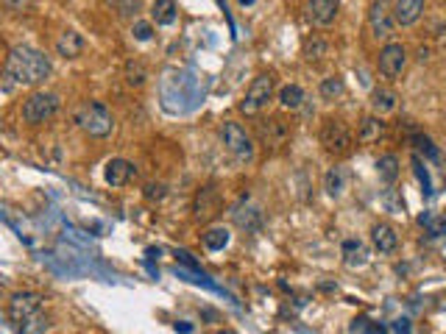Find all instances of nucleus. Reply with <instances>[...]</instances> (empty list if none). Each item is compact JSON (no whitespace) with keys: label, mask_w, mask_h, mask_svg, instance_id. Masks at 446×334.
<instances>
[{"label":"nucleus","mask_w":446,"mask_h":334,"mask_svg":"<svg viewBox=\"0 0 446 334\" xmlns=\"http://www.w3.org/2000/svg\"><path fill=\"white\" fill-rule=\"evenodd\" d=\"M51 59L42 53V51H36V48H25V45H20V48H12L9 51V56H6V75L9 78H14L20 87L25 84V87H36V84H42V81H48V75H51Z\"/></svg>","instance_id":"obj_1"},{"label":"nucleus","mask_w":446,"mask_h":334,"mask_svg":"<svg viewBox=\"0 0 446 334\" xmlns=\"http://www.w3.org/2000/svg\"><path fill=\"white\" fill-rule=\"evenodd\" d=\"M404 70H408V51L401 42H388L380 51V73L385 78H399Z\"/></svg>","instance_id":"obj_8"},{"label":"nucleus","mask_w":446,"mask_h":334,"mask_svg":"<svg viewBox=\"0 0 446 334\" xmlns=\"http://www.w3.org/2000/svg\"><path fill=\"white\" fill-rule=\"evenodd\" d=\"M75 123L81 131H87L90 137H109L112 129H114V120H112V112L103 101H87L75 109Z\"/></svg>","instance_id":"obj_2"},{"label":"nucleus","mask_w":446,"mask_h":334,"mask_svg":"<svg viewBox=\"0 0 446 334\" xmlns=\"http://www.w3.org/2000/svg\"><path fill=\"white\" fill-rule=\"evenodd\" d=\"M413 173H416V179H419V184H421V192L427 195V198H432V179H430V170L424 167V162H421V156H416L413 159Z\"/></svg>","instance_id":"obj_30"},{"label":"nucleus","mask_w":446,"mask_h":334,"mask_svg":"<svg viewBox=\"0 0 446 334\" xmlns=\"http://www.w3.org/2000/svg\"><path fill=\"white\" fill-rule=\"evenodd\" d=\"M143 195H145V201L159 203V201H165V198H168V187L162 184V181H148V184L143 187Z\"/></svg>","instance_id":"obj_33"},{"label":"nucleus","mask_w":446,"mask_h":334,"mask_svg":"<svg viewBox=\"0 0 446 334\" xmlns=\"http://www.w3.org/2000/svg\"><path fill=\"white\" fill-rule=\"evenodd\" d=\"M229 215L240 229H246V231H260L262 229V209L257 203H251L249 195H240V201L232 206Z\"/></svg>","instance_id":"obj_9"},{"label":"nucleus","mask_w":446,"mask_h":334,"mask_svg":"<svg viewBox=\"0 0 446 334\" xmlns=\"http://www.w3.org/2000/svg\"><path fill=\"white\" fill-rule=\"evenodd\" d=\"M396 101H399V95H396L393 90H388V87L371 90V109H374L380 117L388 114V112H393V109H396Z\"/></svg>","instance_id":"obj_22"},{"label":"nucleus","mask_w":446,"mask_h":334,"mask_svg":"<svg viewBox=\"0 0 446 334\" xmlns=\"http://www.w3.org/2000/svg\"><path fill=\"white\" fill-rule=\"evenodd\" d=\"M427 0H396V9H393V20L399 25H413L419 23V17L424 14Z\"/></svg>","instance_id":"obj_18"},{"label":"nucleus","mask_w":446,"mask_h":334,"mask_svg":"<svg viewBox=\"0 0 446 334\" xmlns=\"http://www.w3.org/2000/svg\"><path fill=\"white\" fill-rule=\"evenodd\" d=\"M343 90H346V84H343V78H340V75H330V78H323V81H321V87H318L321 98H327V101L340 98V95H343Z\"/></svg>","instance_id":"obj_28"},{"label":"nucleus","mask_w":446,"mask_h":334,"mask_svg":"<svg viewBox=\"0 0 446 334\" xmlns=\"http://www.w3.org/2000/svg\"><path fill=\"white\" fill-rule=\"evenodd\" d=\"M419 223L427 226L430 237H441V234H446V218H443V215L435 218L432 212H424V215H419Z\"/></svg>","instance_id":"obj_31"},{"label":"nucleus","mask_w":446,"mask_h":334,"mask_svg":"<svg viewBox=\"0 0 446 334\" xmlns=\"http://www.w3.org/2000/svg\"><path fill=\"white\" fill-rule=\"evenodd\" d=\"M123 78H126V84L129 87H143V84L148 81V70H145V64L143 62H126V67H123Z\"/></svg>","instance_id":"obj_26"},{"label":"nucleus","mask_w":446,"mask_h":334,"mask_svg":"<svg viewBox=\"0 0 446 334\" xmlns=\"http://www.w3.org/2000/svg\"><path fill=\"white\" fill-rule=\"evenodd\" d=\"M59 112V95L56 92H34L23 101V120L28 125H42Z\"/></svg>","instance_id":"obj_6"},{"label":"nucleus","mask_w":446,"mask_h":334,"mask_svg":"<svg viewBox=\"0 0 446 334\" xmlns=\"http://www.w3.org/2000/svg\"><path fill=\"white\" fill-rule=\"evenodd\" d=\"M268 101H273V75L271 73H260L251 81L249 92L243 95V101L237 103V109L246 117H254V114H260L268 106Z\"/></svg>","instance_id":"obj_4"},{"label":"nucleus","mask_w":446,"mask_h":334,"mask_svg":"<svg viewBox=\"0 0 446 334\" xmlns=\"http://www.w3.org/2000/svg\"><path fill=\"white\" fill-rule=\"evenodd\" d=\"M371 242H374V248L380 250V254H393V250L399 248V234H396L393 226L377 223V226L371 229Z\"/></svg>","instance_id":"obj_20"},{"label":"nucleus","mask_w":446,"mask_h":334,"mask_svg":"<svg viewBox=\"0 0 446 334\" xmlns=\"http://www.w3.org/2000/svg\"><path fill=\"white\" fill-rule=\"evenodd\" d=\"M137 176V167L129 159H109L103 167V179L109 187H126Z\"/></svg>","instance_id":"obj_12"},{"label":"nucleus","mask_w":446,"mask_h":334,"mask_svg":"<svg viewBox=\"0 0 446 334\" xmlns=\"http://www.w3.org/2000/svg\"><path fill=\"white\" fill-rule=\"evenodd\" d=\"M410 142L416 145L419 153H424V159H430V162H438V159H441V151H438V145H435L430 137H424V134H413Z\"/></svg>","instance_id":"obj_29"},{"label":"nucleus","mask_w":446,"mask_h":334,"mask_svg":"<svg viewBox=\"0 0 446 334\" xmlns=\"http://www.w3.org/2000/svg\"><path fill=\"white\" fill-rule=\"evenodd\" d=\"M382 137H385V123H382L380 114H369V117L360 120V125H357V142L371 145V142H377Z\"/></svg>","instance_id":"obj_15"},{"label":"nucleus","mask_w":446,"mask_h":334,"mask_svg":"<svg viewBox=\"0 0 446 334\" xmlns=\"http://www.w3.org/2000/svg\"><path fill=\"white\" fill-rule=\"evenodd\" d=\"M109 6H114V12L120 14V17H132V14H137V9H140V0H106Z\"/></svg>","instance_id":"obj_35"},{"label":"nucleus","mask_w":446,"mask_h":334,"mask_svg":"<svg viewBox=\"0 0 446 334\" xmlns=\"http://www.w3.org/2000/svg\"><path fill=\"white\" fill-rule=\"evenodd\" d=\"M340 257H343V265L351 268V270L366 268L369 259H371L369 245L362 242V240H357V237H346V240L340 242Z\"/></svg>","instance_id":"obj_11"},{"label":"nucleus","mask_w":446,"mask_h":334,"mask_svg":"<svg viewBox=\"0 0 446 334\" xmlns=\"http://www.w3.org/2000/svg\"><path fill=\"white\" fill-rule=\"evenodd\" d=\"M279 103H282V109H290V112L301 109V103H304V90L299 87V84H285V87L279 90Z\"/></svg>","instance_id":"obj_24"},{"label":"nucleus","mask_w":446,"mask_h":334,"mask_svg":"<svg viewBox=\"0 0 446 334\" xmlns=\"http://www.w3.org/2000/svg\"><path fill=\"white\" fill-rule=\"evenodd\" d=\"M393 17H391V12H388V3L385 0H374L371 3V9H369V25H371V31H374V36L380 39H388L391 34H393Z\"/></svg>","instance_id":"obj_13"},{"label":"nucleus","mask_w":446,"mask_h":334,"mask_svg":"<svg viewBox=\"0 0 446 334\" xmlns=\"http://www.w3.org/2000/svg\"><path fill=\"white\" fill-rule=\"evenodd\" d=\"M195 220H212L215 215H221V209H223V201H221V192H218V187H204L198 192V198H195Z\"/></svg>","instance_id":"obj_10"},{"label":"nucleus","mask_w":446,"mask_h":334,"mask_svg":"<svg viewBox=\"0 0 446 334\" xmlns=\"http://www.w3.org/2000/svg\"><path fill=\"white\" fill-rule=\"evenodd\" d=\"M48 326H51V323H48V318H45L42 312H39V315H36V318H31L28 323H23L17 331H20V334H45V331H48Z\"/></svg>","instance_id":"obj_32"},{"label":"nucleus","mask_w":446,"mask_h":334,"mask_svg":"<svg viewBox=\"0 0 446 334\" xmlns=\"http://www.w3.org/2000/svg\"><path fill=\"white\" fill-rule=\"evenodd\" d=\"M321 145L327 148L330 153H346L351 148V131L343 120L330 117L327 123L321 125Z\"/></svg>","instance_id":"obj_7"},{"label":"nucleus","mask_w":446,"mask_h":334,"mask_svg":"<svg viewBox=\"0 0 446 334\" xmlns=\"http://www.w3.org/2000/svg\"><path fill=\"white\" fill-rule=\"evenodd\" d=\"M366 334H388V326H382V323H369Z\"/></svg>","instance_id":"obj_38"},{"label":"nucleus","mask_w":446,"mask_h":334,"mask_svg":"<svg viewBox=\"0 0 446 334\" xmlns=\"http://www.w3.org/2000/svg\"><path fill=\"white\" fill-rule=\"evenodd\" d=\"M288 125L282 123L279 117H268L265 123H260V140L265 142V145H271V148H276V145H285V140H288Z\"/></svg>","instance_id":"obj_17"},{"label":"nucleus","mask_w":446,"mask_h":334,"mask_svg":"<svg viewBox=\"0 0 446 334\" xmlns=\"http://www.w3.org/2000/svg\"><path fill=\"white\" fill-rule=\"evenodd\" d=\"M215 334H237V331H234V329H218Z\"/></svg>","instance_id":"obj_44"},{"label":"nucleus","mask_w":446,"mask_h":334,"mask_svg":"<svg viewBox=\"0 0 446 334\" xmlns=\"http://www.w3.org/2000/svg\"><path fill=\"white\" fill-rule=\"evenodd\" d=\"M237 3H240V6H254L257 0H237Z\"/></svg>","instance_id":"obj_43"},{"label":"nucleus","mask_w":446,"mask_h":334,"mask_svg":"<svg viewBox=\"0 0 446 334\" xmlns=\"http://www.w3.org/2000/svg\"><path fill=\"white\" fill-rule=\"evenodd\" d=\"M145 254H148V259H159V254H162V248H148V250H145Z\"/></svg>","instance_id":"obj_41"},{"label":"nucleus","mask_w":446,"mask_h":334,"mask_svg":"<svg viewBox=\"0 0 446 334\" xmlns=\"http://www.w3.org/2000/svg\"><path fill=\"white\" fill-rule=\"evenodd\" d=\"M323 190H327L330 198H343V192L349 190V170L343 164H335L327 170V176H323Z\"/></svg>","instance_id":"obj_16"},{"label":"nucleus","mask_w":446,"mask_h":334,"mask_svg":"<svg viewBox=\"0 0 446 334\" xmlns=\"http://www.w3.org/2000/svg\"><path fill=\"white\" fill-rule=\"evenodd\" d=\"M179 17V9L173 0H153L151 3V23L156 25H173Z\"/></svg>","instance_id":"obj_21"},{"label":"nucleus","mask_w":446,"mask_h":334,"mask_svg":"<svg viewBox=\"0 0 446 334\" xmlns=\"http://www.w3.org/2000/svg\"><path fill=\"white\" fill-rule=\"evenodd\" d=\"M132 36H134L137 42H151V36H153V25L145 23V20H137V23L132 25Z\"/></svg>","instance_id":"obj_36"},{"label":"nucleus","mask_w":446,"mask_h":334,"mask_svg":"<svg viewBox=\"0 0 446 334\" xmlns=\"http://www.w3.org/2000/svg\"><path fill=\"white\" fill-rule=\"evenodd\" d=\"M377 173H380V179H382L385 184H393V181L399 179V159H396L393 153L380 156V159H377Z\"/></svg>","instance_id":"obj_25"},{"label":"nucleus","mask_w":446,"mask_h":334,"mask_svg":"<svg viewBox=\"0 0 446 334\" xmlns=\"http://www.w3.org/2000/svg\"><path fill=\"white\" fill-rule=\"evenodd\" d=\"M3 3H6L9 9H17V12H20V9H25V6L31 3V0H3Z\"/></svg>","instance_id":"obj_39"},{"label":"nucleus","mask_w":446,"mask_h":334,"mask_svg":"<svg viewBox=\"0 0 446 334\" xmlns=\"http://www.w3.org/2000/svg\"><path fill=\"white\" fill-rule=\"evenodd\" d=\"M301 51H304V59L307 62H318V59H323V56L330 53V45L321 36H310V39H304V48Z\"/></svg>","instance_id":"obj_27"},{"label":"nucleus","mask_w":446,"mask_h":334,"mask_svg":"<svg viewBox=\"0 0 446 334\" xmlns=\"http://www.w3.org/2000/svg\"><path fill=\"white\" fill-rule=\"evenodd\" d=\"M176 331H182V334H190V331H193V326H190V323H176Z\"/></svg>","instance_id":"obj_42"},{"label":"nucleus","mask_w":446,"mask_h":334,"mask_svg":"<svg viewBox=\"0 0 446 334\" xmlns=\"http://www.w3.org/2000/svg\"><path fill=\"white\" fill-rule=\"evenodd\" d=\"M340 9V0H307V17L315 25H330L335 23Z\"/></svg>","instance_id":"obj_14"},{"label":"nucleus","mask_w":446,"mask_h":334,"mask_svg":"<svg viewBox=\"0 0 446 334\" xmlns=\"http://www.w3.org/2000/svg\"><path fill=\"white\" fill-rule=\"evenodd\" d=\"M84 48H87V42H84V36H81L78 31H64L56 39V53L62 59H75V56L84 53Z\"/></svg>","instance_id":"obj_19"},{"label":"nucleus","mask_w":446,"mask_h":334,"mask_svg":"<svg viewBox=\"0 0 446 334\" xmlns=\"http://www.w3.org/2000/svg\"><path fill=\"white\" fill-rule=\"evenodd\" d=\"M396 334H410V323L408 320H396Z\"/></svg>","instance_id":"obj_40"},{"label":"nucleus","mask_w":446,"mask_h":334,"mask_svg":"<svg viewBox=\"0 0 446 334\" xmlns=\"http://www.w3.org/2000/svg\"><path fill=\"white\" fill-rule=\"evenodd\" d=\"M221 140H223L226 151H229L240 164L254 162V142H251V137L246 134V129H243L240 123L226 120V123L221 125Z\"/></svg>","instance_id":"obj_3"},{"label":"nucleus","mask_w":446,"mask_h":334,"mask_svg":"<svg viewBox=\"0 0 446 334\" xmlns=\"http://www.w3.org/2000/svg\"><path fill=\"white\" fill-rule=\"evenodd\" d=\"M39 312H42V296H39V292H31V290L14 292V296L9 298V307H6V318H9V323L14 329H20L23 323H28Z\"/></svg>","instance_id":"obj_5"},{"label":"nucleus","mask_w":446,"mask_h":334,"mask_svg":"<svg viewBox=\"0 0 446 334\" xmlns=\"http://www.w3.org/2000/svg\"><path fill=\"white\" fill-rule=\"evenodd\" d=\"M382 206L388 209L391 215H401V212H404V201L399 198L396 190H385V192H382Z\"/></svg>","instance_id":"obj_34"},{"label":"nucleus","mask_w":446,"mask_h":334,"mask_svg":"<svg viewBox=\"0 0 446 334\" xmlns=\"http://www.w3.org/2000/svg\"><path fill=\"white\" fill-rule=\"evenodd\" d=\"M369 323H371L369 318H357V320L351 323V331H354V334H366V329H369Z\"/></svg>","instance_id":"obj_37"},{"label":"nucleus","mask_w":446,"mask_h":334,"mask_svg":"<svg viewBox=\"0 0 446 334\" xmlns=\"http://www.w3.org/2000/svg\"><path fill=\"white\" fill-rule=\"evenodd\" d=\"M201 240H204V248L215 254V250H223V248L229 245L232 231H229L226 226H210L204 234H201Z\"/></svg>","instance_id":"obj_23"}]
</instances>
